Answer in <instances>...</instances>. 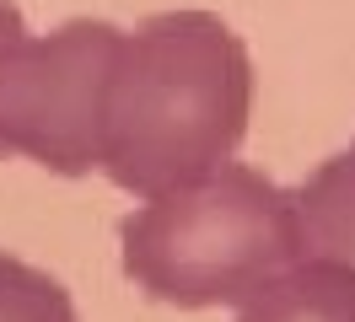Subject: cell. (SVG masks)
Segmentation results:
<instances>
[{
  "label": "cell",
  "instance_id": "obj_2",
  "mask_svg": "<svg viewBox=\"0 0 355 322\" xmlns=\"http://www.w3.org/2000/svg\"><path fill=\"white\" fill-rule=\"evenodd\" d=\"M119 247L135 290L183 312L248 306L307 258L296 193L237 161L124 215Z\"/></svg>",
  "mask_w": 355,
  "mask_h": 322
},
{
  "label": "cell",
  "instance_id": "obj_3",
  "mask_svg": "<svg viewBox=\"0 0 355 322\" xmlns=\"http://www.w3.org/2000/svg\"><path fill=\"white\" fill-rule=\"evenodd\" d=\"M119 48L124 33L92 17L0 48V156H27L60 177L103 167V113Z\"/></svg>",
  "mask_w": 355,
  "mask_h": 322
},
{
  "label": "cell",
  "instance_id": "obj_6",
  "mask_svg": "<svg viewBox=\"0 0 355 322\" xmlns=\"http://www.w3.org/2000/svg\"><path fill=\"white\" fill-rule=\"evenodd\" d=\"M0 322H81L76 301L49 269L0 253Z\"/></svg>",
  "mask_w": 355,
  "mask_h": 322
},
{
  "label": "cell",
  "instance_id": "obj_1",
  "mask_svg": "<svg viewBox=\"0 0 355 322\" xmlns=\"http://www.w3.org/2000/svg\"><path fill=\"white\" fill-rule=\"evenodd\" d=\"M253 113V60L210 11H156L124 33L103 113V172L156 199L226 167Z\"/></svg>",
  "mask_w": 355,
  "mask_h": 322
},
{
  "label": "cell",
  "instance_id": "obj_5",
  "mask_svg": "<svg viewBox=\"0 0 355 322\" xmlns=\"http://www.w3.org/2000/svg\"><path fill=\"white\" fill-rule=\"evenodd\" d=\"M296 215H302V247L355 274V145L329 156L296 188Z\"/></svg>",
  "mask_w": 355,
  "mask_h": 322
},
{
  "label": "cell",
  "instance_id": "obj_7",
  "mask_svg": "<svg viewBox=\"0 0 355 322\" xmlns=\"http://www.w3.org/2000/svg\"><path fill=\"white\" fill-rule=\"evenodd\" d=\"M17 38H27V21H22V11H17L11 0H0V48H11Z\"/></svg>",
  "mask_w": 355,
  "mask_h": 322
},
{
  "label": "cell",
  "instance_id": "obj_4",
  "mask_svg": "<svg viewBox=\"0 0 355 322\" xmlns=\"http://www.w3.org/2000/svg\"><path fill=\"white\" fill-rule=\"evenodd\" d=\"M237 322H355V274L329 258H307L264 285Z\"/></svg>",
  "mask_w": 355,
  "mask_h": 322
}]
</instances>
